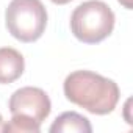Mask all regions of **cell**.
<instances>
[{"label": "cell", "instance_id": "6da1fadb", "mask_svg": "<svg viewBox=\"0 0 133 133\" xmlns=\"http://www.w3.org/2000/svg\"><path fill=\"white\" fill-rule=\"evenodd\" d=\"M64 96L92 114H108L119 102L117 85L91 71H75L64 80Z\"/></svg>", "mask_w": 133, "mask_h": 133}, {"label": "cell", "instance_id": "7a4b0ae2", "mask_svg": "<svg viewBox=\"0 0 133 133\" xmlns=\"http://www.w3.org/2000/svg\"><path fill=\"white\" fill-rule=\"evenodd\" d=\"M114 28V13L102 0H88L78 5L71 16L74 36L85 44H97Z\"/></svg>", "mask_w": 133, "mask_h": 133}, {"label": "cell", "instance_id": "3957f363", "mask_svg": "<svg viewBox=\"0 0 133 133\" xmlns=\"http://www.w3.org/2000/svg\"><path fill=\"white\" fill-rule=\"evenodd\" d=\"M5 22L13 38L21 42H35L45 30L47 11L41 0H11Z\"/></svg>", "mask_w": 133, "mask_h": 133}, {"label": "cell", "instance_id": "277c9868", "mask_svg": "<svg viewBox=\"0 0 133 133\" xmlns=\"http://www.w3.org/2000/svg\"><path fill=\"white\" fill-rule=\"evenodd\" d=\"M8 108L11 114H22L31 117L38 124H42V121L50 114L52 103L49 96L41 88L24 86L13 92V96L10 97Z\"/></svg>", "mask_w": 133, "mask_h": 133}, {"label": "cell", "instance_id": "5b68a950", "mask_svg": "<svg viewBox=\"0 0 133 133\" xmlns=\"http://www.w3.org/2000/svg\"><path fill=\"white\" fill-rule=\"evenodd\" d=\"M25 69V61L21 52L11 47L0 49V83L8 85L16 82Z\"/></svg>", "mask_w": 133, "mask_h": 133}, {"label": "cell", "instance_id": "8992f818", "mask_svg": "<svg viewBox=\"0 0 133 133\" xmlns=\"http://www.w3.org/2000/svg\"><path fill=\"white\" fill-rule=\"evenodd\" d=\"M49 130H50V133H72V131L91 133L92 127L85 116H82L75 111H68V113L59 114L55 119V122L50 125Z\"/></svg>", "mask_w": 133, "mask_h": 133}, {"label": "cell", "instance_id": "52a82bcc", "mask_svg": "<svg viewBox=\"0 0 133 133\" xmlns=\"http://www.w3.org/2000/svg\"><path fill=\"white\" fill-rule=\"evenodd\" d=\"M41 124L33 121L31 117L22 114H13V119L8 124H3V131L13 133H39Z\"/></svg>", "mask_w": 133, "mask_h": 133}, {"label": "cell", "instance_id": "ba28073f", "mask_svg": "<svg viewBox=\"0 0 133 133\" xmlns=\"http://www.w3.org/2000/svg\"><path fill=\"white\" fill-rule=\"evenodd\" d=\"M117 2H119L124 8H127V10H131V8H133V0H117Z\"/></svg>", "mask_w": 133, "mask_h": 133}, {"label": "cell", "instance_id": "9c48e42d", "mask_svg": "<svg viewBox=\"0 0 133 133\" xmlns=\"http://www.w3.org/2000/svg\"><path fill=\"white\" fill-rule=\"evenodd\" d=\"M53 3H56V5H66V3H69L71 0H52Z\"/></svg>", "mask_w": 133, "mask_h": 133}, {"label": "cell", "instance_id": "30bf717a", "mask_svg": "<svg viewBox=\"0 0 133 133\" xmlns=\"http://www.w3.org/2000/svg\"><path fill=\"white\" fill-rule=\"evenodd\" d=\"M0 131H3V117L0 114Z\"/></svg>", "mask_w": 133, "mask_h": 133}]
</instances>
